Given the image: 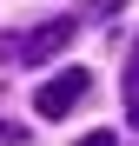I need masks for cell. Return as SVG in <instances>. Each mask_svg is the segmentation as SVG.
<instances>
[{
    "label": "cell",
    "instance_id": "6da1fadb",
    "mask_svg": "<svg viewBox=\"0 0 139 146\" xmlns=\"http://www.w3.org/2000/svg\"><path fill=\"white\" fill-rule=\"evenodd\" d=\"M73 33H80V20L60 13V20H40L33 33H7V40H0V53H7V66H40V60L66 53V46H73Z\"/></svg>",
    "mask_w": 139,
    "mask_h": 146
},
{
    "label": "cell",
    "instance_id": "7a4b0ae2",
    "mask_svg": "<svg viewBox=\"0 0 139 146\" xmlns=\"http://www.w3.org/2000/svg\"><path fill=\"white\" fill-rule=\"evenodd\" d=\"M93 93V73L86 66H66V73H53L46 86H33V113L40 119H66V106H80Z\"/></svg>",
    "mask_w": 139,
    "mask_h": 146
},
{
    "label": "cell",
    "instance_id": "3957f363",
    "mask_svg": "<svg viewBox=\"0 0 139 146\" xmlns=\"http://www.w3.org/2000/svg\"><path fill=\"white\" fill-rule=\"evenodd\" d=\"M119 93H126V119L139 126V53L126 60V80H119Z\"/></svg>",
    "mask_w": 139,
    "mask_h": 146
},
{
    "label": "cell",
    "instance_id": "277c9868",
    "mask_svg": "<svg viewBox=\"0 0 139 146\" xmlns=\"http://www.w3.org/2000/svg\"><path fill=\"white\" fill-rule=\"evenodd\" d=\"M119 7H126V0H93V13H99V20H113Z\"/></svg>",
    "mask_w": 139,
    "mask_h": 146
},
{
    "label": "cell",
    "instance_id": "5b68a950",
    "mask_svg": "<svg viewBox=\"0 0 139 146\" xmlns=\"http://www.w3.org/2000/svg\"><path fill=\"white\" fill-rule=\"evenodd\" d=\"M80 146H119V133H86Z\"/></svg>",
    "mask_w": 139,
    "mask_h": 146
},
{
    "label": "cell",
    "instance_id": "8992f818",
    "mask_svg": "<svg viewBox=\"0 0 139 146\" xmlns=\"http://www.w3.org/2000/svg\"><path fill=\"white\" fill-rule=\"evenodd\" d=\"M0 139H13V146H20V126H7V119H0Z\"/></svg>",
    "mask_w": 139,
    "mask_h": 146
}]
</instances>
